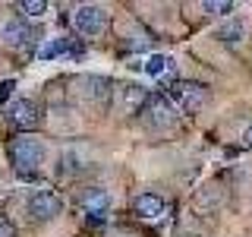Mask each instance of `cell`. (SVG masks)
<instances>
[{
  "instance_id": "277c9868",
  "label": "cell",
  "mask_w": 252,
  "mask_h": 237,
  "mask_svg": "<svg viewBox=\"0 0 252 237\" xmlns=\"http://www.w3.org/2000/svg\"><path fill=\"white\" fill-rule=\"evenodd\" d=\"M139 114H142V123L152 126V130H167V126H173V108H170L167 95H148L145 108Z\"/></svg>"
},
{
  "instance_id": "44dd1931",
  "label": "cell",
  "mask_w": 252,
  "mask_h": 237,
  "mask_svg": "<svg viewBox=\"0 0 252 237\" xmlns=\"http://www.w3.org/2000/svg\"><path fill=\"white\" fill-rule=\"evenodd\" d=\"M180 237H199V234H180Z\"/></svg>"
},
{
  "instance_id": "3957f363",
  "label": "cell",
  "mask_w": 252,
  "mask_h": 237,
  "mask_svg": "<svg viewBox=\"0 0 252 237\" xmlns=\"http://www.w3.org/2000/svg\"><path fill=\"white\" fill-rule=\"evenodd\" d=\"M63 212V199L54 190H35V193L29 196V218L32 221H54Z\"/></svg>"
},
{
  "instance_id": "e0dca14e",
  "label": "cell",
  "mask_w": 252,
  "mask_h": 237,
  "mask_svg": "<svg viewBox=\"0 0 252 237\" xmlns=\"http://www.w3.org/2000/svg\"><path fill=\"white\" fill-rule=\"evenodd\" d=\"M13 89H16V82H13V79H6V82H0V105H3V101H6V98L13 95Z\"/></svg>"
},
{
  "instance_id": "5bb4252c",
  "label": "cell",
  "mask_w": 252,
  "mask_h": 237,
  "mask_svg": "<svg viewBox=\"0 0 252 237\" xmlns=\"http://www.w3.org/2000/svg\"><path fill=\"white\" fill-rule=\"evenodd\" d=\"M69 51H73V38H57V41L44 44L41 57H44V60H51V57H60V54H69Z\"/></svg>"
},
{
  "instance_id": "9c48e42d",
  "label": "cell",
  "mask_w": 252,
  "mask_h": 237,
  "mask_svg": "<svg viewBox=\"0 0 252 237\" xmlns=\"http://www.w3.org/2000/svg\"><path fill=\"white\" fill-rule=\"evenodd\" d=\"M82 205L89 209L92 221H101V215L110 209V193L107 190H89V193L82 196Z\"/></svg>"
},
{
  "instance_id": "9a60e30c",
  "label": "cell",
  "mask_w": 252,
  "mask_h": 237,
  "mask_svg": "<svg viewBox=\"0 0 252 237\" xmlns=\"http://www.w3.org/2000/svg\"><path fill=\"white\" fill-rule=\"evenodd\" d=\"M202 10L211 13V16H227V13H233V3L230 0H205Z\"/></svg>"
},
{
  "instance_id": "30bf717a",
  "label": "cell",
  "mask_w": 252,
  "mask_h": 237,
  "mask_svg": "<svg viewBox=\"0 0 252 237\" xmlns=\"http://www.w3.org/2000/svg\"><path fill=\"white\" fill-rule=\"evenodd\" d=\"M79 85L85 89V98H92V101H107L110 98V82L101 79V76H85Z\"/></svg>"
},
{
  "instance_id": "2e32d148",
  "label": "cell",
  "mask_w": 252,
  "mask_h": 237,
  "mask_svg": "<svg viewBox=\"0 0 252 237\" xmlns=\"http://www.w3.org/2000/svg\"><path fill=\"white\" fill-rule=\"evenodd\" d=\"M19 10L26 13V16H32V19H38V16L47 13V3H44V0H22Z\"/></svg>"
},
{
  "instance_id": "7c38bea8",
  "label": "cell",
  "mask_w": 252,
  "mask_h": 237,
  "mask_svg": "<svg viewBox=\"0 0 252 237\" xmlns=\"http://www.w3.org/2000/svg\"><path fill=\"white\" fill-rule=\"evenodd\" d=\"M243 32H246L243 19H230L227 26L218 29V38H220V41H227V44H236V41H243Z\"/></svg>"
},
{
  "instance_id": "8992f818",
  "label": "cell",
  "mask_w": 252,
  "mask_h": 237,
  "mask_svg": "<svg viewBox=\"0 0 252 237\" xmlns=\"http://www.w3.org/2000/svg\"><path fill=\"white\" fill-rule=\"evenodd\" d=\"M104 10L101 6H94V3H82V6H76L73 10V26L82 32V35H98L101 29H104Z\"/></svg>"
},
{
  "instance_id": "8fae6325",
  "label": "cell",
  "mask_w": 252,
  "mask_h": 237,
  "mask_svg": "<svg viewBox=\"0 0 252 237\" xmlns=\"http://www.w3.org/2000/svg\"><path fill=\"white\" fill-rule=\"evenodd\" d=\"M123 101H126V108H129V111H136V114H139V111L145 108V101H148V92L142 89V85L132 82V85H126V89H123Z\"/></svg>"
},
{
  "instance_id": "ffe728a7",
  "label": "cell",
  "mask_w": 252,
  "mask_h": 237,
  "mask_svg": "<svg viewBox=\"0 0 252 237\" xmlns=\"http://www.w3.org/2000/svg\"><path fill=\"white\" fill-rule=\"evenodd\" d=\"M243 139H246V146H249V149H252V123H249V126H246V133H243Z\"/></svg>"
},
{
  "instance_id": "5b68a950",
  "label": "cell",
  "mask_w": 252,
  "mask_h": 237,
  "mask_svg": "<svg viewBox=\"0 0 252 237\" xmlns=\"http://www.w3.org/2000/svg\"><path fill=\"white\" fill-rule=\"evenodd\" d=\"M6 117H10V123L16 126V130H35L38 123H41V108L35 105V101H29V98H19L16 105L6 111Z\"/></svg>"
},
{
  "instance_id": "ba28073f",
  "label": "cell",
  "mask_w": 252,
  "mask_h": 237,
  "mask_svg": "<svg viewBox=\"0 0 252 237\" xmlns=\"http://www.w3.org/2000/svg\"><path fill=\"white\" fill-rule=\"evenodd\" d=\"M132 209H136V215H142V218H161L164 209H167V202H164L161 193H139L136 199H132Z\"/></svg>"
},
{
  "instance_id": "ac0fdd59",
  "label": "cell",
  "mask_w": 252,
  "mask_h": 237,
  "mask_svg": "<svg viewBox=\"0 0 252 237\" xmlns=\"http://www.w3.org/2000/svg\"><path fill=\"white\" fill-rule=\"evenodd\" d=\"M0 237H16V228H13V221L0 218Z\"/></svg>"
},
{
  "instance_id": "6da1fadb",
  "label": "cell",
  "mask_w": 252,
  "mask_h": 237,
  "mask_svg": "<svg viewBox=\"0 0 252 237\" xmlns=\"http://www.w3.org/2000/svg\"><path fill=\"white\" fill-rule=\"evenodd\" d=\"M10 161H13V171L19 177H35L38 168L44 164V146L41 139H32V136H19L10 142Z\"/></svg>"
},
{
  "instance_id": "7a4b0ae2",
  "label": "cell",
  "mask_w": 252,
  "mask_h": 237,
  "mask_svg": "<svg viewBox=\"0 0 252 237\" xmlns=\"http://www.w3.org/2000/svg\"><path fill=\"white\" fill-rule=\"evenodd\" d=\"M205 95H208V89H205L202 82H173L170 85V92H167V98L177 105L183 114H199L202 105H205Z\"/></svg>"
},
{
  "instance_id": "52a82bcc",
  "label": "cell",
  "mask_w": 252,
  "mask_h": 237,
  "mask_svg": "<svg viewBox=\"0 0 252 237\" xmlns=\"http://www.w3.org/2000/svg\"><path fill=\"white\" fill-rule=\"evenodd\" d=\"M0 38H3V44L6 47H26L32 41V29H29V22H22V19H6L3 26H0Z\"/></svg>"
},
{
  "instance_id": "d6986e66",
  "label": "cell",
  "mask_w": 252,
  "mask_h": 237,
  "mask_svg": "<svg viewBox=\"0 0 252 237\" xmlns=\"http://www.w3.org/2000/svg\"><path fill=\"white\" fill-rule=\"evenodd\" d=\"M145 44H148V38H136V41L129 38V47H132V51H139V47H145Z\"/></svg>"
},
{
  "instance_id": "4fadbf2b",
  "label": "cell",
  "mask_w": 252,
  "mask_h": 237,
  "mask_svg": "<svg viewBox=\"0 0 252 237\" xmlns=\"http://www.w3.org/2000/svg\"><path fill=\"white\" fill-rule=\"evenodd\" d=\"M167 70H173V57H167V54H152V57L145 60V73L148 76H164Z\"/></svg>"
}]
</instances>
